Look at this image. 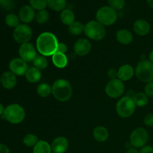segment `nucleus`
Here are the masks:
<instances>
[{"instance_id":"28","label":"nucleus","mask_w":153,"mask_h":153,"mask_svg":"<svg viewBox=\"0 0 153 153\" xmlns=\"http://www.w3.org/2000/svg\"><path fill=\"white\" fill-rule=\"evenodd\" d=\"M37 93L40 97L46 98L52 94V86L47 83H41L37 86Z\"/></svg>"},{"instance_id":"4","label":"nucleus","mask_w":153,"mask_h":153,"mask_svg":"<svg viewBox=\"0 0 153 153\" xmlns=\"http://www.w3.org/2000/svg\"><path fill=\"white\" fill-rule=\"evenodd\" d=\"M85 35L89 39L95 41L102 40L106 35L105 28L97 20H91L85 25Z\"/></svg>"},{"instance_id":"2","label":"nucleus","mask_w":153,"mask_h":153,"mask_svg":"<svg viewBox=\"0 0 153 153\" xmlns=\"http://www.w3.org/2000/svg\"><path fill=\"white\" fill-rule=\"evenodd\" d=\"M52 94L58 101L67 102L73 95V88L70 82L66 79H58L52 86Z\"/></svg>"},{"instance_id":"27","label":"nucleus","mask_w":153,"mask_h":153,"mask_svg":"<svg viewBox=\"0 0 153 153\" xmlns=\"http://www.w3.org/2000/svg\"><path fill=\"white\" fill-rule=\"evenodd\" d=\"M68 31L73 36L80 35L85 31V25L79 21H75L73 23L69 25Z\"/></svg>"},{"instance_id":"16","label":"nucleus","mask_w":153,"mask_h":153,"mask_svg":"<svg viewBox=\"0 0 153 153\" xmlns=\"http://www.w3.org/2000/svg\"><path fill=\"white\" fill-rule=\"evenodd\" d=\"M150 24L148 21L143 19H137L133 25V30L135 34L141 37L147 35L150 31Z\"/></svg>"},{"instance_id":"7","label":"nucleus","mask_w":153,"mask_h":153,"mask_svg":"<svg viewBox=\"0 0 153 153\" xmlns=\"http://www.w3.org/2000/svg\"><path fill=\"white\" fill-rule=\"evenodd\" d=\"M134 71L136 76L140 82L146 84L153 82V64L149 60L139 61Z\"/></svg>"},{"instance_id":"5","label":"nucleus","mask_w":153,"mask_h":153,"mask_svg":"<svg viewBox=\"0 0 153 153\" xmlns=\"http://www.w3.org/2000/svg\"><path fill=\"white\" fill-rule=\"evenodd\" d=\"M136 105L131 97L125 96L122 97L116 105L117 114L122 118H128L132 116L136 109Z\"/></svg>"},{"instance_id":"37","label":"nucleus","mask_w":153,"mask_h":153,"mask_svg":"<svg viewBox=\"0 0 153 153\" xmlns=\"http://www.w3.org/2000/svg\"><path fill=\"white\" fill-rule=\"evenodd\" d=\"M145 94L148 96L149 98H153V82H149L145 86Z\"/></svg>"},{"instance_id":"43","label":"nucleus","mask_w":153,"mask_h":153,"mask_svg":"<svg viewBox=\"0 0 153 153\" xmlns=\"http://www.w3.org/2000/svg\"><path fill=\"white\" fill-rule=\"evenodd\" d=\"M4 109H5V108L3 106L2 104H1L0 103V116H2L3 114H4Z\"/></svg>"},{"instance_id":"10","label":"nucleus","mask_w":153,"mask_h":153,"mask_svg":"<svg viewBox=\"0 0 153 153\" xmlns=\"http://www.w3.org/2000/svg\"><path fill=\"white\" fill-rule=\"evenodd\" d=\"M105 91V94L111 98H119L124 94L125 85L123 82L119 79H112L107 83Z\"/></svg>"},{"instance_id":"46","label":"nucleus","mask_w":153,"mask_h":153,"mask_svg":"<svg viewBox=\"0 0 153 153\" xmlns=\"http://www.w3.org/2000/svg\"><path fill=\"white\" fill-rule=\"evenodd\" d=\"M0 84H1V76H0Z\"/></svg>"},{"instance_id":"12","label":"nucleus","mask_w":153,"mask_h":153,"mask_svg":"<svg viewBox=\"0 0 153 153\" xmlns=\"http://www.w3.org/2000/svg\"><path fill=\"white\" fill-rule=\"evenodd\" d=\"M9 69H10V71L16 76H22L25 75L28 67L27 62L23 61L22 58H15L9 63Z\"/></svg>"},{"instance_id":"36","label":"nucleus","mask_w":153,"mask_h":153,"mask_svg":"<svg viewBox=\"0 0 153 153\" xmlns=\"http://www.w3.org/2000/svg\"><path fill=\"white\" fill-rule=\"evenodd\" d=\"M144 125L147 127H153V113H149L143 119Z\"/></svg>"},{"instance_id":"3","label":"nucleus","mask_w":153,"mask_h":153,"mask_svg":"<svg viewBox=\"0 0 153 153\" xmlns=\"http://www.w3.org/2000/svg\"><path fill=\"white\" fill-rule=\"evenodd\" d=\"M25 117V109L19 104H10L4 109L1 119L12 124H19L24 120Z\"/></svg>"},{"instance_id":"23","label":"nucleus","mask_w":153,"mask_h":153,"mask_svg":"<svg viewBox=\"0 0 153 153\" xmlns=\"http://www.w3.org/2000/svg\"><path fill=\"white\" fill-rule=\"evenodd\" d=\"M60 19L63 24L69 26L75 22V13L71 9L65 8L61 12Z\"/></svg>"},{"instance_id":"29","label":"nucleus","mask_w":153,"mask_h":153,"mask_svg":"<svg viewBox=\"0 0 153 153\" xmlns=\"http://www.w3.org/2000/svg\"><path fill=\"white\" fill-rule=\"evenodd\" d=\"M19 21L20 19L19 16L13 13H10L6 15L5 19H4V22L7 26L14 28L19 25Z\"/></svg>"},{"instance_id":"24","label":"nucleus","mask_w":153,"mask_h":153,"mask_svg":"<svg viewBox=\"0 0 153 153\" xmlns=\"http://www.w3.org/2000/svg\"><path fill=\"white\" fill-rule=\"evenodd\" d=\"M51 144L45 140H39L38 143L33 147V153H52Z\"/></svg>"},{"instance_id":"25","label":"nucleus","mask_w":153,"mask_h":153,"mask_svg":"<svg viewBox=\"0 0 153 153\" xmlns=\"http://www.w3.org/2000/svg\"><path fill=\"white\" fill-rule=\"evenodd\" d=\"M47 5L55 11H62L67 8V0H47Z\"/></svg>"},{"instance_id":"41","label":"nucleus","mask_w":153,"mask_h":153,"mask_svg":"<svg viewBox=\"0 0 153 153\" xmlns=\"http://www.w3.org/2000/svg\"><path fill=\"white\" fill-rule=\"evenodd\" d=\"M0 153H10V149L5 144L0 143Z\"/></svg>"},{"instance_id":"9","label":"nucleus","mask_w":153,"mask_h":153,"mask_svg":"<svg viewBox=\"0 0 153 153\" xmlns=\"http://www.w3.org/2000/svg\"><path fill=\"white\" fill-rule=\"evenodd\" d=\"M33 31L28 24L22 23L14 28L13 32V37L16 43L23 44L29 42L32 37Z\"/></svg>"},{"instance_id":"40","label":"nucleus","mask_w":153,"mask_h":153,"mask_svg":"<svg viewBox=\"0 0 153 153\" xmlns=\"http://www.w3.org/2000/svg\"><path fill=\"white\" fill-rule=\"evenodd\" d=\"M139 153H153V147L149 145H146L140 148Z\"/></svg>"},{"instance_id":"6","label":"nucleus","mask_w":153,"mask_h":153,"mask_svg":"<svg viewBox=\"0 0 153 153\" xmlns=\"http://www.w3.org/2000/svg\"><path fill=\"white\" fill-rule=\"evenodd\" d=\"M96 19L104 26H110L116 22L117 19V12L110 6H102L97 10Z\"/></svg>"},{"instance_id":"8","label":"nucleus","mask_w":153,"mask_h":153,"mask_svg":"<svg viewBox=\"0 0 153 153\" xmlns=\"http://www.w3.org/2000/svg\"><path fill=\"white\" fill-rule=\"evenodd\" d=\"M130 143L133 147L140 149L146 146L149 140V133L142 127H138L132 131L130 134Z\"/></svg>"},{"instance_id":"21","label":"nucleus","mask_w":153,"mask_h":153,"mask_svg":"<svg viewBox=\"0 0 153 153\" xmlns=\"http://www.w3.org/2000/svg\"><path fill=\"white\" fill-rule=\"evenodd\" d=\"M25 76L29 83H37L41 79L42 73L40 70L34 67H31L28 69Z\"/></svg>"},{"instance_id":"19","label":"nucleus","mask_w":153,"mask_h":153,"mask_svg":"<svg viewBox=\"0 0 153 153\" xmlns=\"http://www.w3.org/2000/svg\"><path fill=\"white\" fill-rule=\"evenodd\" d=\"M117 40L120 43L123 45L130 44L133 41V34L127 29H120L117 31L116 34Z\"/></svg>"},{"instance_id":"33","label":"nucleus","mask_w":153,"mask_h":153,"mask_svg":"<svg viewBox=\"0 0 153 153\" xmlns=\"http://www.w3.org/2000/svg\"><path fill=\"white\" fill-rule=\"evenodd\" d=\"M30 6L34 10H43L47 7V0H29Z\"/></svg>"},{"instance_id":"22","label":"nucleus","mask_w":153,"mask_h":153,"mask_svg":"<svg viewBox=\"0 0 153 153\" xmlns=\"http://www.w3.org/2000/svg\"><path fill=\"white\" fill-rule=\"evenodd\" d=\"M52 61L54 65L59 69H63L67 67L68 64V59L65 54L55 52L52 56Z\"/></svg>"},{"instance_id":"30","label":"nucleus","mask_w":153,"mask_h":153,"mask_svg":"<svg viewBox=\"0 0 153 153\" xmlns=\"http://www.w3.org/2000/svg\"><path fill=\"white\" fill-rule=\"evenodd\" d=\"M34 67L39 70H44L48 67V61L43 55H37L32 61Z\"/></svg>"},{"instance_id":"18","label":"nucleus","mask_w":153,"mask_h":153,"mask_svg":"<svg viewBox=\"0 0 153 153\" xmlns=\"http://www.w3.org/2000/svg\"><path fill=\"white\" fill-rule=\"evenodd\" d=\"M117 72L118 79L122 82L130 80L135 73L134 68L129 64H124V65L121 66L119 70H117Z\"/></svg>"},{"instance_id":"11","label":"nucleus","mask_w":153,"mask_h":153,"mask_svg":"<svg viewBox=\"0 0 153 153\" xmlns=\"http://www.w3.org/2000/svg\"><path fill=\"white\" fill-rule=\"evenodd\" d=\"M19 55L20 58H22L25 62L33 61L37 55L35 48L29 42L20 45L19 49Z\"/></svg>"},{"instance_id":"31","label":"nucleus","mask_w":153,"mask_h":153,"mask_svg":"<svg viewBox=\"0 0 153 153\" xmlns=\"http://www.w3.org/2000/svg\"><path fill=\"white\" fill-rule=\"evenodd\" d=\"M39 141V139L37 135L33 134H28L23 137V144L27 147H34Z\"/></svg>"},{"instance_id":"38","label":"nucleus","mask_w":153,"mask_h":153,"mask_svg":"<svg viewBox=\"0 0 153 153\" xmlns=\"http://www.w3.org/2000/svg\"><path fill=\"white\" fill-rule=\"evenodd\" d=\"M67 46L64 43H58V47H57L56 52H60V53L65 54L67 52Z\"/></svg>"},{"instance_id":"26","label":"nucleus","mask_w":153,"mask_h":153,"mask_svg":"<svg viewBox=\"0 0 153 153\" xmlns=\"http://www.w3.org/2000/svg\"><path fill=\"white\" fill-rule=\"evenodd\" d=\"M133 100L137 107H144L149 102V97L145 93L143 92H139L134 94Z\"/></svg>"},{"instance_id":"44","label":"nucleus","mask_w":153,"mask_h":153,"mask_svg":"<svg viewBox=\"0 0 153 153\" xmlns=\"http://www.w3.org/2000/svg\"><path fill=\"white\" fill-rule=\"evenodd\" d=\"M149 61H150V62H152L153 64V50L151 51V52L149 53Z\"/></svg>"},{"instance_id":"34","label":"nucleus","mask_w":153,"mask_h":153,"mask_svg":"<svg viewBox=\"0 0 153 153\" xmlns=\"http://www.w3.org/2000/svg\"><path fill=\"white\" fill-rule=\"evenodd\" d=\"M108 6L117 11L123 8L126 4V0H108Z\"/></svg>"},{"instance_id":"32","label":"nucleus","mask_w":153,"mask_h":153,"mask_svg":"<svg viewBox=\"0 0 153 153\" xmlns=\"http://www.w3.org/2000/svg\"><path fill=\"white\" fill-rule=\"evenodd\" d=\"M49 13L46 9L43 10H38L36 13L35 15V19L39 24H44L49 20Z\"/></svg>"},{"instance_id":"15","label":"nucleus","mask_w":153,"mask_h":153,"mask_svg":"<svg viewBox=\"0 0 153 153\" xmlns=\"http://www.w3.org/2000/svg\"><path fill=\"white\" fill-rule=\"evenodd\" d=\"M35 10L30 5H24L19 9V16L21 22L25 24L30 23L35 18Z\"/></svg>"},{"instance_id":"39","label":"nucleus","mask_w":153,"mask_h":153,"mask_svg":"<svg viewBox=\"0 0 153 153\" xmlns=\"http://www.w3.org/2000/svg\"><path fill=\"white\" fill-rule=\"evenodd\" d=\"M108 76L111 79V80L115 79H118V72L115 69H110L108 71Z\"/></svg>"},{"instance_id":"35","label":"nucleus","mask_w":153,"mask_h":153,"mask_svg":"<svg viewBox=\"0 0 153 153\" xmlns=\"http://www.w3.org/2000/svg\"><path fill=\"white\" fill-rule=\"evenodd\" d=\"M14 0H0V7L4 10H12L14 7Z\"/></svg>"},{"instance_id":"45","label":"nucleus","mask_w":153,"mask_h":153,"mask_svg":"<svg viewBox=\"0 0 153 153\" xmlns=\"http://www.w3.org/2000/svg\"><path fill=\"white\" fill-rule=\"evenodd\" d=\"M146 2L149 4V7H151L153 8V0H146Z\"/></svg>"},{"instance_id":"20","label":"nucleus","mask_w":153,"mask_h":153,"mask_svg":"<svg viewBox=\"0 0 153 153\" xmlns=\"http://www.w3.org/2000/svg\"><path fill=\"white\" fill-rule=\"evenodd\" d=\"M93 136L97 141L103 143L108 139L109 133L107 128L104 126H97L93 131Z\"/></svg>"},{"instance_id":"1","label":"nucleus","mask_w":153,"mask_h":153,"mask_svg":"<svg viewBox=\"0 0 153 153\" xmlns=\"http://www.w3.org/2000/svg\"><path fill=\"white\" fill-rule=\"evenodd\" d=\"M56 36L51 32H43L37 37L36 47L39 53L43 56H51L56 52L58 45Z\"/></svg>"},{"instance_id":"42","label":"nucleus","mask_w":153,"mask_h":153,"mask_svg":"<svg viewBox=\"0 0 153 153\" xmlns=\"http://www.w3.org/2000/svg\"><path fill=\"white\" fill-rule=\"evenodd\" d=\"M126 153H139V151L137 150V149H136V148L132 147L128 149V150H127Z\"/></svg>"},{"instance_id":"14","label":"nucleus","mask_w":153,"mask_h":153,"mask_svg":"<svg viewBox=\"0 0 153 153\" xmlns=\"http://www.w3.org/2000/svg\"><path fill=\"white\" fill-rule=\"evenodd\" d=\"M51 147L54 153H65L69 148V141L65 137L59 136L52 140Z\"/></svg>"},{"instance_id":"17","label":"nucleus","mask_w":153,"mask_h":153,"mask_svg":"<svg viewBox=\"0 0 153 153\" xmlns=\"http://www.w3.org/2000/svg\"><path fill=\"white\" fill-rule=\"evenodd\" d=\"M16 76L12 72H4L1 76V84L4 88L11 90L16 85Z\"/></svg>"},{"instance_id":"13","label":"nucleus","mask_w":153,"mask_h":153,"mask_svg":"<svg viewBox=\"0 0 153 153\" xmlns=\"http://www.w3.org/2000/svg\"><path fill=\"white\" fill-rule=\"evenodd\" d=\"M91 47L92 46H91V42L88 39L85 38H80L77 40L73 46L75 53L80 57L88 55L91 52Z\"/></svg>"}]
</instances>
